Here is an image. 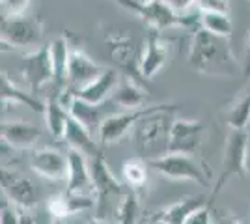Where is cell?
Instances as JSON below:
<instances>
[{"label":"cell","instance_id":"26","mask_svg":"<svg viewBox=\"0 0 250 224\" xmlns=\"http://www.w3.org/2000/svg\"><path fill=\"white\" fill-rule=\"evenodd\" d=\"M200 28L206 32L219 36V38H231L233 34V22L229 19L228 13H219V11H200Z\"/></svg>","mask_w":250,"mask_h":224},{"label":"cell","instance_id":"21","mask_svg":"<svg viewBox=\"0 0 250 224\" xmlns=\"http://www.w3.org/2000/svg\"><path fill=\"white\" fill-rule=\"evenodd\" d=\"M51 51V62L54 69V86L63 92L67 90V69H69V56H71V45L65 36H56L49 43Z\"/></svg>","mask_w":250,"mask_h":224},{"label":"cell","instance_id":"2","mask_svg":"<svg viewBox=\"0 0 250 224\" xmlns=\"http://www.w3.org/2000/svg\"><path fill=\"white\" fill-rule=\"evenodd\" d=\"M179 110L177 105L159 103L142 118L133 129V139L138 151L149 159L168 153V137L172 125V114Z\"/></svg>","mask_w":250,"mask_h":224},{"label":"cell","instance_id":"35","mask_svg":"<svg viewBox=\"0 0 250 224\" xmlns=\"http://www.w3.org/2000/svg\"><path fill=\"white\" fill-rule=\"evenodd\" d=\"M243 79L249 81L250 79V32L247 36V45H245V54H243Z\"/></svg>","mask_w":250,"mask_h":224},{"label":"cell","instance_id":"29","mask_svg":"<svg viewBox=\"0 0 250 224\" xmlns=\"http://www.w3.org/2000/svg\"><path fill=\"white\" fill-rule=\"evenodd\" d=\"M47 213L51 217L52 223H63L65 219H71L69 213V204H67V194L65 192H56L47 200Z\"/></svg>","mask_w":250,"mask_h":224},{"label":"cell","instance_id":"1","mask_svg":"<svg viewBox=\"0 0 250 224\" xmlns=\"http://www.w3.org/2000/svg\"><path fill=\"white\" fill-rule=\"evenodd\" d=\"M188 65L208 77H235L243 65L235 58L228 38H219L198 28L188 47Z\"/></svg>","mask_w":250,"mask_h":224},{"label":"cell","instance_id":"32","mask_svg":"<svg viewBox=\"0 0 250 224\" xmlns=\"http://www.w3.org/2000/svg\"><path fill=\"white\" fill-rule=\"evenodd\" d=\"M168 4V8L177 13L179 17H187L192 13H198V6L196 0H165Z\"/></svg>","mask_w":250,"mask_h":224},{"label":"cell","instance_id":"25","mask_svg":"<svg viewBox=\"0 0 250 224\" xmlns=\"http://www.w3.org/2000/svg\"><path fill=\"white\" fill-rule=\"evenodd\" d=\"M149 163H146L144 159H138V157H133V159H127L122 164V176H124V182L129 189H142L144 185L149 180Z\"/></svg>","mask_w":250,"mask_h":224},{"label":"cell","instance_id":"18","mask_svg":"<svg viewBox=\"0 0 250 224\" xmlns=\"http://www.w3.org/2000/svg\"><path fill=\"white\" fill-rule=\"evenodd\" d=\"M211 204L206 194H194V196H185L179 198L176 202L168 204L165 207H161L159 211L153 213V223L159 224H185L187 219L194 213L196 209Z\"/></svg>","mask_w":250,"mask_h":224},{"label":"cell","instance_id":"16","mask_svg":"<svg viewBox=\"0 0 250 224\" xmlns=\"http://www.w3.org/2000/svg\"><path fill=\"white\" fill-rule=\"evenodd\" d=\"M65 191L75 194H94V176L92 164L88 157L67 149V178H65Z\"/></svg>","mask_w":250,"mask_h":224},{"label":"cell","instance_id":"19","mask_svg":"<svg viewBox=\"0 0 250 224\" xmlns=\"http://www.w3.org/2000/svg\"><path fill=\"white\" fill-rule=\"evenodd\" d=\"M120 86V75L116 69H103V73L95 77L92 82L83 86L81 90L75 92V96L92 103V105H99L103 107L104 101L112 99L116 88Z\"/></svg>","mask_w":250,"mask_h":224},{"label":"cell","instance_id":"33","mask_svg":"<svg viewBox=\"0 0 250 224\" xmlns=\"http://www.w3.org/2000/svg\"><path fill=\"white\" fill-rule=\"evenodd\" d=\"M198 11H219V13H228L229 11V0H196Z\"/></svg>","mask_w":250,"mask_h":224},{"label":"cell","instance_id":"6","mask_svg":"<svg viewBox=\"0 0 250 224\" xmlns=\"http://www.w3.org/2000/svg\"><path fill=\"white\" fill-rule=\"evenodd\" d=\"M2 51H36L43 47V22L38 17L17 15L2 17Z\"/></svg>","mask_w":250,"mask_h":224},{"label":"cell","instance_id":"17","mask_svg":"<svg viewBox=\"0 0 250 224\" xmlns=\"http://www.w3.org/2000/svg\"><path fill=\"white\" fill-rule=\"evenodd\" d=\"M103 73L101 65L90 58L79 47H71V56H69V69H67V90L77 92L88 82H92L95 77Z\"/></svg>","mask_w":250,"mask_h":224},{"label":"cell","instance_id":"13","mask_svg":"<svg viewBox=\"0 0 250 224\" xmlns=\"http://www.w3.org/2000/svg\"><path fill=\"white\" fill-rule=\"evenodd\" d=\"M30 168L49 182H62L67 178V153L56 148H36L30 151Z\"/></svg>","mask_w":250,"mask_h":224},{"label":"cell","instance_id":"9","mask_svg":"<svg viewBox=\"0 0 250 224\" xmlns=\"http://www.w3.org/2000/svg\"><path fill=\"white\" fill-rule=\"evenodd\" d=\"M21 73L24 82H28L30 92L36 96L45 86L54 84V69H52L49 45H43L36 51L22 54Z\"/></svg>","mask_w":250,"mask_h":224},{"label":"cell","instance_id":"28","mask_svg":"<svg viewBox=\"0 0 250 224\" xmlns=\"http://www.w3.org/2000/svg\"><path fill=\"white\" fill-rule=\"evenodd\" d=\"M140 215V204H138V196L133 189H129L125 198L122 200L118 213H116L114 224H135L136 219Z\"/></svg>","mask_w":250,"mask_h":224},{"label":"cell","instance_id":"14","mask_svg":"<svg viewBox=\"0 0 250 224\" xmlns=\"http://www.w3.org/2000/svg\"><path fill=\"white\" fill-rule=\"evenodd\" d=\"M170 60V47L167 41L161 40L159 32L149 30L146 43L140 51V60H138V71L144 81L153 79Z\"/></svg>","mask_w":250,"mask_h":224},{"label":"cell","instance_id":"20","mask_svg":"<svg viewBox=\"0 0 250 224\" xmlns=\"http://www.w3.org/2000/svg\"><path fill=\"white\" fill-rule=\"evenodd\" d=\"M63 142L67 144L69 149H75V151L83 153L86 157H90V159H95V157L103 155V146L97 144L99 140H94L92 131L86 129L84 125H81L79 122H75L73 118L69 120V125H67V131H65Z\"/></svg>","mask_w":250,"mask_h":224},{"label":"cell","instance_id":"37","mask_svg":"<svg viewBox=\"0 0 250 224\" xmlns=\"http://www.w3.org/2000/svg\"><path fill=\"white\" fill-rule=\"evenodd\" d=\"M86 224H112V223H108V221H103V219H97V217H92L90 221Z\"/></svg>","mask_w":250,"mask_h":224},{"label":"cell","instance_id":"23","mask_svg":"<svg viewBox=\"0 0 250 224\" xmlns=\"http://www.w3.org/2000/svg\"><path fill=\"white\" fill-rule=\"evenodd\" d=\"M146 99V86L136 82L133 79H125V82H120V86L116 88L114 96L110 101L116 107L124 108V110H138V108H144Z\"/></svg>","mask_w":250,"mask_h":224},{"label":"cell","instance_id":"22","mask_svg":"<svg viewBox=\"0 0 250 224\" xmlns=\"http://www.w3.org/2000/svg\"><path fill=\"white\" fill-rule=\"evenodd\" d=\"M45 125H47V131L51 133V137L54 140H63L65 137V131H67V125H69V120H71V114H69V108L63 105V101L60 99V96H52L47 105H45Z\"/></svg>","mask_w":250,"mask_h":224},{"label":"cell","instance_id":"36","mask_svg":"<svg viewBox=\"0 0 250 224\" xmlns=\"http://www.w3.org/2000/svg\"><path fill=\"white\" fill-rule=\"evenodd\" d=\"M213 224H241L235 217L228 211H220V213L213 215Z\"/></svg>","mask_w":250,"mask_h":224},{"label":"cell","instance_id":"7","mask_svg":"<svg viewBox=\"0 0 250 224\" xmlns=\"http://www.w3.org/2000/svg\"><path fill=\"white\" fill-rule=\"evenodd\" d=\"M147 163L157 174H161L167 180H172V182H194L202 185V187H209V174L198 161L194 159V155L168 151L161 157L149 159Z\"/></svg>","mask_w":250,"mask_h":224},{"label":"cell","instance_id":"38","mask_svg":"<svg viewBox=\"0 0 250 224\" xmlns=\"http://www.w3.org/2000/svg\"><path fill=\"white\" fill-rule=\"evenodd\" d=\"M247 170L250 172V140H249V148H247Z\"/></svg>","mask_w":250,"mask_h":224},{"label":"cell","instance_id":"8","mask_svg":"<svg viewBox=\"0 0 250 224\" xmlns=\"http://www.w3.org/2000/svg\"><path fill=\"white\" fill-rule=\"evenodd\" d=\"M104 45L110 53V58L118 67H122L127 75V79H133L136 82L146 86V81L138 71V60H140V51L136 47L135 40L131 34L125 30H108L104 32Z\"/></svg>","mask_w":250,"mask_h":224},{"label":"cell","instance_id":"11","mask_svg":"<svg viewBox=\"0 0 250 224\" xmlns=\"http://www.w3.org/2000/svg\"><path fill=\"white\" fill-rule=\"evenodd\" d=\"M0 187H2V198H6L15 207H19L22 211L36 207L38 204L36 185L26 176H22L21 172L11 170L10 166H2Z\"/></svg>","mask_w":250,"mask_h":224},{"label":"cell","instance_id":"27","mask_svg":"<svg viewBox=\"0 0 250 224\" xmlns=\"http://www.w3.org/2000/svg\"><path fill=\"white\" fill-rule=\"evenodd\" d=\"M250 123V90L239 96L226 112V125L235 131H247Z\"/></svg>","mask_w":250,"mask_h":224},{"label":"cell","instance_id":"12","mask_svg":"<svg viewBox=\"0 0 250 224\" xmlns=\"http://www.w3.org/2000/svg\"><path fill=\"white\" fill-rule=\"evenodd\" d=\"M151 110V107L138 108V110H125L120 114H110L104 116V120L101 122V125L97 129V140L103 148H108L116 142L124 139L129 131H133L135 125L146 116L147 112Z\"/></svg>","mask_w":250,"mask_h":224},{"label":"cell","instance_id":"24","mask_svg":"<svg viewBox=\"0 0 250 224\" xmlns=\"http://www.w3.org/2000/svg\"><path fill=\"white\" fill-rule=\"evenodd\" d=\"M8 103L22 105V107L34 110V112H45V105H47L36 94L21 90L10 79V75L2 71V105H8Z\"/></svg>","mask_w":250,"mask_h":224},{"label":"cell","instance_id":"34","mask_svg":"<svg viewBox=\"0 0 250 224\" xmlns=\"http://www.w3.org/2000/svg\"><path fill=\"white\" fill-rule=\"evenodd\" d=\"M185 224H213V213H211V204L208 205H204V207H200L196 209L194 213L190 215L187 219V223Z\"/></svg>","mask_w":250,"mask_h":224},{"label":"cell","instance_id":"15","mask_svg":"<svg viewBox=\"0 0 250 224\" xmlns=\"http://www.w3.org/2000/svg\"><path fill=\"white\" fill-rule=\"evenodd\" d=\"M0 139L15 151H32L42 139V131L22 120H4L0 125Z\"/></svg>","mask_w":250,"mask_h":224},{"label":"cell","instance_id":"39","mask_svg":"<svg viewBox=\"0 0 250 224\" xmlns=\"http://www.w3.org/2000/svg\"><path fill=\"white\" fill-rule=\"evenodd\" d=\"M26 224H32V221H30V219H26Z\"/></svg>","mask_w":250,"mask_h":224},{"label":"cell","instance_id":"10","mask_svg":"<svg viewBox=\"0 0 250 224\" xmlns=\"http://www.w3.org/2000/svg\"><path fill=\"white\" fill-rule=\"evenodd\" d=\"M206 125L202 120L194 118H174L168 137V151L196 155L202 144Z\"/></svg>","mask_w":250,"mask_h":224},{"label":"cell","instance_id":"31","mask_svg":"<svg viewBox=\"0 0 250 224\" xmlns=\"http://www.w3.org/2000/svg\"><path fill=\"white\" fill-rule=\"evenodd\" d=\"M2 6V17H17V15H24L30 0H0Z\"/></svg>","mask_w":250,"mask_h":224},{"label":"cell","instance_id":"4","mask_svg":"<svg viewBox=\"0 0 250 224\" xmlns=\"http://www.w3.org/2000/svg\"><path fill=\"white\" fill-rule=\"evenodd\" d=\"M92 176H94V217L114 224L116 213L122 200L127 194V185L116 178L110 166L106 164L104 155L92 159Z\"/></svg>","mask_w":250,"mask_h":224},{"label":"cell","instance_id":"30","mask_svg":"<svg viewBox=\"0 0 250 224\" xmlns=\"http://www.w3.org/2000/svg\"><path fill=\"white\" fill-rule=\"evenodd\" d=\"M22 209L15 207L11 202H4L2 198V207H0V224H26V219L22 217Z\"/></svg>","mask_w":250,"mask_h":224},{"label":"cell","instance_id":"40","mask_svg":"<svg viewBox=\"0 0 250 224\" xmlns=\"http://www.w3.org/2000/svg\"><path fill=\"white\" fill-rule=\"evenodd\" d=\"M153 224H159V223H153Z\"/></svg>","mask_w":250,"mask_h":224},{"label":"cell","instance_id":"5","mask_svg":"<svg viewBox=\"0 0 250 224\" xmlns=\"http://www.w3.org/2000/svg\"><path fill=\"white\" fill-rule=\"evenodd\" d=\"M249 135L247 131H235L229 129L226 142H224V151H222V163L217 180L211 187V196L209 200L213 202L215 196H219L220 191L228 185L233 178L243 180L249 170H247V148H249Z\"/></svg>","mask_w":250,"mask_h":224},{"label":"cell","instance_id":"3","mask_svg":"<svg viewBox=\"0 0 250 224\" xmlns=\"http://www.w3.org/2000/svg\"><path fill=\"white\" fill-rule=\"evenodd\" d=\"M114 2L138 17L149 30L155 32H163L168 28H185L188 32H196L200 28V11L187 17H179L168 8L165 0H114Z\"/></svg>","mask_w":250,"mask_h":224}]
</instances>
